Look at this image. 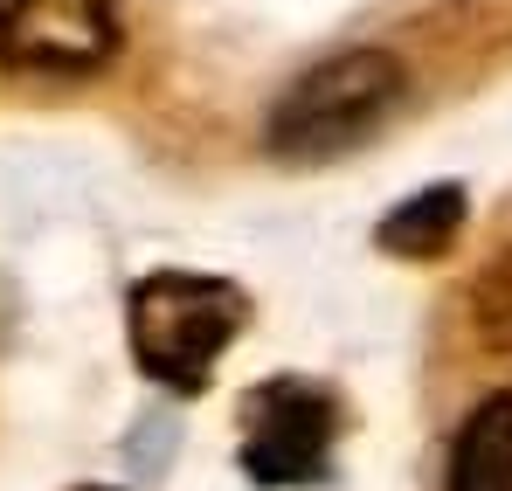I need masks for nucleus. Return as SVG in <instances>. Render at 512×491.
I'll return each instance as SVG.
<instances>
[{
  "label": "nucleus",
  "instance_id": "423d86ee",
  "mask_svg": "<svg viewBox=\"0 0 512 491\" xmlns=\"http://www.w3.org/2000/svg\"><path fill=\"white\" fill-rule=\"evenodd\" d=\"M464 215H471V194H464L457 180H436V187H423V194H409L402 208H388V215H381L374 243L388 249V256H409V263H429V256H443V249L457 243Z\"/></svg>",
  "mask_w": 512,
  "mask_h": 491
},
{
  "label": "nucleus",
  "instance_id": "0eeeda50",
  "mask_svg": "<svg viewBox=\"0 0 512 491\" xmlns=\"http://www.w3.org/2000/svg\"><path fill=\"white\" fill-rule=\"evenodd\" d=\"M471 326L492 353H512V256H492L471 284Z\"/></svg>",
  "mask_w": 512,
  "mask_h": 491
},
{
  "label": "nucleus",
  "instance_id": "f03ea898",
  "mask_svg": "<svg viewBox=\"0 0 512 491\" xmlns=\"http://www.w3.org/2000/svg\"><path fill=\"white\" fill-rule=\"evenodd\" d=\"M402 90H409V70L388 49H340V56L312 63L305 77L270 104L263 146L277 160H298V166L353 153L360 139H374L388 125V111L402 104Z\"/></svg>",
  "mask_w": 512,
  "mask_h": 491
},
{
  "label": "nucleus",
  "instance_id": "f257e3e1",
  "mask_svg": "<svg viewBox=\"0 0 512 491\" xmlns=\"http://www.w3.org/2000/svg\"><path fill=\"white\" fill-rule=\"evenodd\" d=\"M250 326V298L229 277L208 270H153L125 291V339L146 381H160L173 395H201L215 360L243 339Z\"/></svg>",
  "mask_w": 512,
  "mask_h": 491
},
{
  "label": "nucleus",
  "instance_id": "20e7f679",
  "mask_svg": "<svg viewBox=\"0 0 512 491\" xmlns=\"http://www.w3.org/2000/svg\"><path fill=\"white\" fill-rule=\"evenodd\" d=\"M118 56V0H0V63L90 77Z\"/></svg>",
  "mask_w": 512,
  "mask_h": 491
},
{
  "label": "nucleus",
  "instance_id": "39448f33",
  "mask_svg": "<svg viewBox=\"0 0 512 491\" xmlns=\"http://www.w3.org/2000/svg\"><path fill=\"white\" fill-rule=\"evenodd\" d=\"M443 491H512V395H485L450 436Z\"/></svg>",
  "mask_w": 512,
  "mask_h": 491
},
{
  "label": "nucleus",
  "instance_id": "7ed1b4c3",
  "mask_svg": "<svg viewBox=\"0 0 512 491\" xmlns=\"http://www.w3.org/2000/svg\"><path fill=\"white\" fill-rule=\"evenodd\" d=\"M333 443H340V402L333 388L305 381V374H277L256 381L243 395V478L263 491H298L319 485L333 471Z\"/></svg>",
  "mask_w": 512,
  "mask_h": 491
},
{
  "label": "nucleus",
  "instance_id": "6e6552de",
  "mask_svg": "<svg viewBox=\"0 0 512 491\" xmlns=\"http://www.w3.org/2000/svg\"><path fill=\"white\" fill-rule=\"evenodd\" d=\"M84 491H104V485H84Z\"/></svg>",
  "mask_w": 512,
  "mask_h": 491
}]
</instances>
